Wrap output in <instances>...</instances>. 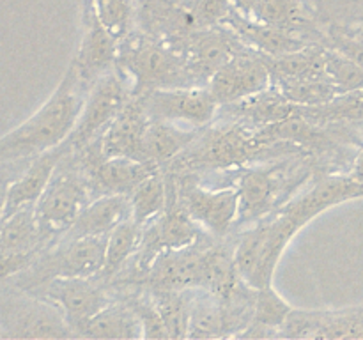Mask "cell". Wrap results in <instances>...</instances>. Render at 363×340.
Wrapping results in <instances>:
<instances>
[{"mask_svg": "<svg viewBox=\"0 0 363 340\" xmlns=\"http://www.w3.org/2000/svg\"><path fill=\"white\" fill-rule=\"evenodd\" d=\"M0 336H2V329H0Z\"/></svg>", "mask_w": 363, "mask_h": 340, "instance_id": "cell-41", "label": "cell"}, {"mask_svg": "<svg viewBox=\"0 0 363 340\" xmlns=\"http://www.w3.org/2000/svg\"><path fill=\"white\" fill-rule=\"evenodd\" d=\"M293 305L287 303L275 285H266L257 289V296H255V308H254V324L262 326L277 332L280 336V328L284 326L286 319L289 317Z\"/></svg>", "mask_w": 363, "mask_h": 340, "instance_id": "cell-33", "label": "cell"}, {"mask_svg": "<svg viewBox=\"0 0 363 340\" xmlns=\"http://www.w3.org/2000/svg\"><path fill=\"white\" fill-rule=\"evenodd\" d=\"M149 123L147 113L144 112L140 99L137 96L124 106L123 112L110 123L94 142L99 156L112 158V156H128V158L140 159V145L145 126Z\"/></svg>", "mask_w": 363, "mask_h": 340, "instance_id": "cell-19", "label": "cell"}, {"mask_svg": "<svg viewBox=\"0 0 363 340\" xmlns=\"http://www.w3.org/2000/svg\"><path fill=\"white\" fill-rule=\"evenodd\" d=\"M55 305L77 336L84 326L116 298L112 285L98 276H59L27 290Z\"/></svg>", "mask_w": 363, "mask_h": 340, "instance_id": "cell-9", "label": "cell"}, {"mask_svg": "<svg viewBox=\"0 0 363 340\" xmlns=\"http://www.w3.org/2000/svg\"><path fill=\"white\" fill-rule=\"evenodd\" d=\"M358 198H363L362 183L353 179L347 172L326 174L319 177L312 186L305 188L303 191L284 202L280 211L301 230L307 223L328 209Z\"/></svg>", "mask_w": 363, "mask_h": 340, "instance_id": "cell-15", "label": "cell"}, {"mask_svg": "<svg viewBox=\"0 0 363 340\" xmlns=\"http://www.w3.org/2000/svg\"><path fill=\"white\" fill-rule=\"evenodd\" d=\"M131 218L130 195L103 193L96 195L78 215L66 236L99 237L108 236L119 223Z\"/></svg>", "mask_w": 363, "mask_h": 340, "instance_id": "cell-22", "label": "cell"}, {"mask_svg": "<svg viewBox=\"0 0 363 340\" xmlns=\"http://www.w3.org/2000/svg\"><path fill=\"white\" fill-rule=\"evenodd\" d=\"M85 94L87 89L69 66L45 105L0 137V159H30L62 144L77 124Z\"/></svg>", "mask_w": 363, "mask_h": 340, "instance_id": "cell-1", "label": "cell"}, {"mask_svg": "<svg viewBox=\"0 0 363 340\" xmlns=\"http://www.w3.org/2000/svg\"><path fill=\"white\" fill-rule=\"evenodd\" d=\"M137 98L151 120H169L197 130L209 126L220 110L208 85L155 89Z\"/></svg>", "mask_w": 363, "mask_h": 340, "instance_id": "cell-11", "label": "cell"}, {"mask_svg": "<svg viewBox=\"0 0 363 340\" xmlns=\"http://www.w3.org/2000/svg\"><path fill=\"white\" fill-rule=\"evenodd\" d=\"M213 236L206 234L202 239L186 248L165 250L155 259L140 285L155 289H201L202 251Z\"/></svg>", "mask_w": 363, "mask_h": 340, "instance_id": "cell-16", "label": "cell"}, {"mask_svg": "<svg viewBox=\"0 0 363 340\" xmlns=\"http://www.w3.org/2000/svg\"><path fill=\"white\" fill-rule=\"evenodd\" d=\"M326 52L319 42L303 46L280 57H266L273 78H323L326 74Z\"/></svg>", "mask_w": 363, "mask_h": 340, "instance_id": "cell-28", "label": "cell"}, {"mask_svg": "<svg viewBox=\"0 0 363 340\" xmlns=\"http://www.w3.org/2000/svg\"><path fill=\"white\" fill-rule=\"evenodd\" d=\"M291 103L298 106H318L340 94L330 76L323 78H273L272 81Z\"/></svg>", "mask_w": 363, "mask_h": 340, "instance_id": "cell-30", "label": "cell"}, {"mask_svg": "<svg viewBox=\"0 0 363 340\" xmlns=\"http://www.w3.org/2000/svg\"><path fill=\"white\" fill-rule=\"evenodd\" d=\"M326 74L332 78L340 92L363 91V67L332 48L326 52Z\"/></svg>", "mask_w": 363, "mask_h": 340, "instance_id": "cell-34", "label": "cell"}, {"mask_svg": "<svg viewBox=\"0 0 363 340\" xmlns=\"http://www.w3.org/2000/svg\"><path fill=\"white\" fill-rule=\"evenodd\" d=\"M298 232L280 209L245 227L233 241L234 261L245 282L255 289L272 285L277 266Z\"/></svg>", "mask_w": 363, "mask_h": 340, "instance_id": "cell-4", "label": "cell"}, {"mask_svg": "<svg viewBox=\"0 0 363 340\" xmlns=\"http://www.w3.org/2000/svg\"><path fill=\"white\" fill-rule=\"evenodd\" d=\"M39 225L35 205H25L9 216L0 218V251L14 255L38 257L48 244H52Z\"/></svg>", "mask_w": 363, "mask_h": 340, "instance_id": "cell-23", "label": "cell"}, {"mask_svg": "<svg viewBox=\"0 0 363 340\" xmlns=\"http://www.w3.org/2000/svg\"><path fill=\"white\" fill-rule=\"evenodd\" d=\"M147 287V285H145ZM152 301L163 319L169 339H186L188 307H190L191 289H155L147 287Z\"/></svg>", "mask_w": 363, "mask_h": 340, "instance_id": "cell-32", "label": "cell"}, {"mask_svg": "<svg viewBox=\"0 0 363 340\" xmlns=\"http://www.w3.org/2000/svg\"><path fill=\"white\" fill-rule=\"evenodd\" d=\"M131 218L144 229L145 225L158 218L169 204V176L165 170L142 181L130 193Z\"/></svg>", "mask_w": 363, "mask_h": 340, "instance_id": "cell-29", "label": "cell"}, {"mask_svg": "<svg viewBox=\"0 0 363 340\" xmlns=\"http://www.w3.org/2000/svg\"><path fill=\"white\" fill-rule=\"evenodd\" d=\"M117 66L133 84V96H142L155 89L195 85L183 53L140 28L121 41Z\"/></svg>", "mask_w": 363, "mask_h": 340, "instance_id": "cell-3", "label": "cell"}, {"mask_svg": "<svg viewBox=\"0 0 363 340\" xmlns=\"http://www.w3.org/2000/svg\"><path fill=\"white\" fill-rule=\"evenodd\" d=\"M351 30H353V32H357L358 35H362V38H363V20L360 21V23L357 25V27H354V28H351Z\"/></svg>", "mask_w": 363, "mask_h": 340, "instance_id": "cell-40", "label": "cell"}, {"mask_svg": "<svg viewBox=\"0 0 363 340\" xmlns=\"http://www.w3.org/2000/svg\"><path fill=\"white\" fill-rule=\"evenodd\" d=\"M234 9L250 20L294 32L301 38H305L303 34H308L311 39L312 35H319L315 14L307 0H234ZM319 38L325 41L323 35Z\"/></svg>", "mask_w": 363, "mask_h": 340, "instance_id": "cell-18", "label": "cell"}, {"mask_svg": "<svg viewBox=\"0 0 363 340\" xmlns=\"http://www.w3.org/2000/svg\"><path fill=\"white\" fill-rule=\"evenodd\" d=\"M179 2L183 4V6L186 7L188 11H194L195 6H197V4H199V0H179Z\"/></svg>", "mask_w": 363, "mask_h": 340, "instance_id": "cell-39", "label": "cell"}, {"mask_svg": "<svg viewBox=\"0 0 363 340\" xmlns=\"http://www.w3.org/2000/svg\"><path fill=\"white\" fill-rule=\"evenodd\" d=\"M250 124L234 119L229 124H209L199 130L195 140L167 165V170L181 174L197 172H225L240 169L254 156L261 154L268 145L257 135V130H250Z\"/></svg>", "mask_w": 363, "mask_h": 340, "instance_id": "cell-2", "label": "cell"}, {"mask_svg": "<svg viewBox=\"0 0 363 340\" xmlns=\"http://www.w3.org/2000/svg\"><path fill=\"white\" fill-rule=\"evenodd\" d=\"M94 198L91 183L80 162L67 149L60 159L52 181L35 202L39 225L50 241H55L69 230L82 209Z\"/></svg>", "mask_w": 363, "mask_h": 340, "instance_id": "cell-5", "label": "cell"}, {"mask_svg": "<svg viewBox=\"0 0 363 340\" xmlns=\"http://www.w3.org/2000/svg\"><path fill=\"white\" fill-rule=\"evenodd\" d=\"M287 339H363V301L342 308H293L280 328Z\"/></svg>", "mask_w": 363, "mask_h": 340, "instance_id": "cell-14", "label": "cell"}, {"mask_svg": "<svg viewBox=\"0 0 363 340\" xmlns=\"http://www.w3.org/2000/svg\"><path fill=\"white\" fill-rule=\"evenodd\" d=\"M179 198L195 222L216 239L229 237L240 218V193L236 184L206 188L191 174H174Z\"/></svg>", "mask_w": 363, "mask_h": 340, "instance_id": "cell-10", "label": "cell"}, {"mask_svg": "<svg viewBox=\"0 0 363 340\" xmlns=\"http://www.w3.org/2000/svg\"><path fill=\"white\" fill-rule=\"evenodd\" d=\"M30 159H0V216H2L11 186L16 177L23 172Z\"/></svg>", "mask_w": 363, "mask_h": 340, "instance_id": "cell-37", "label": "cell"}, {"mask_svg": "<svg viewBox=\"0 0 363 340\" xmlns=\"http://www.w3.org/2000/svg\"><path fill=\"white\" fill-rule=\"evenodd\" d=\"M121 41L113 38L106 28L98 23L91 11L85 9V32L82 38L77 55L69 66L77 73L78 80L87 89L117 66Z\"/></svg>", "mask_w": 363, "mask_h": 340, "instance_id": "cell-17", "label": "cell"}, {"mask_svg": "<svg viewBox=\"0 0 363 340\" xmlns=\"http://www.w3.org/2000/svg\"><path fill=\"white\" fill-rule=\"evenodd\" d=\"M222 336H227L222 300L206 289H191L186 339H222Z\"/></svg>", "mask_w": 363, "mask_h": 340, "instance_id": "cell-27", "label": "cell"}, {"mask_svg": "<svg viewBox=\"0 0 363 340\" xmlns=\"http://www.w3.org/2000/svg\"><path fill=\"white\" fill-rule=\"evenodd\" d=\"M142 230L144 229L133 218H128L106 236L105 261L98 275L101 282L112 283L113 280L119 278L121 273L126 271L140 248Z\"/></svg>", "mask_w": 363, "mask_h": 340, "instance_id": "cell-26", "label": "cell"}, {"mask_svg": "<svg viewBox=\"0 0 363 340\" xmlns=\"http://www.w3.org/2000/svg\"><path fill=\"white\" fill-rule=\"evenodd\" d=\"M272 81L266 57L245 46L213 74L208 89L222 108L266 91Z\"/></svg>", "mask_w": 363, "mask_h": 340, "instance_id": "cell-13", "label": "cell"}, {"mask_svg": "<svg viewBox=\"0 0 363 340\" xmlns=\"http://www.w3.org/2000/svg\"><path fill=\"white\" fill-rule=\"evenodd\" d=\"M197 133V128L169 123V120L149 119L142 137L140 159L155 163L163 169L195 140Z\"/></svg>", "mask_w": 363, "mask_h": 340, "instance_id": "cell-24", "label": "cell"}, {"mask_svg": "<svg viewBox=\"0 0 363 340\" xmlns=\"http://www.w3.org/2000/svg\"><path fill=\"white\" fill-rule=\"evenodd\" d=\"M347 174H350L353 179H357L358 183L363 184V145L358 149L357 154L353 156V159H351V165H350V170H347Z\"/></svg>", "mask_w": 363, "mask_h": 340, "instance_id": "cell-38", "label": "cell"}, {"mask_svg": "<svg viewBox=\"0 0 363 340\" xmlns=\"http://www.w3.org/2000/svg\"><path fill=\"white\" fill-rule=\"evenodd\" d=\"M0 329L9 339L77 336L55 305L16 287L0 293Z\"/></svg>", "mask_w": 363, "mask_h": 340, "instance_id": "cell-8", "label": "cell"}, {"mask_svg": "<svg viewBox=\"0 0 363 340\" xmlns=\"http://www.w3.org/2000/svg\"><path fill=\"white\" fill-rule=\"evenodd\" d=\"M84 339H144L142 324L130 301L119 294L80 332Z\"/></svg>", "mask_w": 363, "mask_h": 340, "instance_id": "cell-25", "label": "cell"}, {"mask_svg": "<svg viewBox=\"0 0 363 340\" xmlns=\"http://www.w3.org/2000/svg\"><path fill=\"white\" fill-rule=\"evenodd\" d=\"M234 9V0H199L194 14L195 27H213L222 25L230 11Z\"/></svg>", "mask_w": 363, "mask_h": 340, "instance_id": "cell-36", "label": "cell"}, {"mask_svg": "<svg viewBox=\"0 0 363 340\" xmlns=\"http://www.w3.org/2000/svg\"><path fill=\"white\" fill-rule=\"evenodd\" d=\"M308 170L298 162H282L280 165L236 169V184L240 193V218L236 227L250 225L255 220L279 209L307 179Z\"/></svg>", "mask_w": 363, "mask_h": 340, "instance_id": "cell-6", "label": "cell"}, {"mask_svg": "<svg viewBox=\"0 0 363 340\" xmlns=\"http://www.w3.org/2000/svg\"><path fill=\"white\" fill-rule=\"evenodd\" d=\"M222 25L233 28L245 46L264 57L286 55V53L296 52L303 46L312 45L311 41L294 34V32L284 30V28L273 27V25L259 23V21L243 16L236 9L230 11V14Z\"/></svg>", "mask_w": 363, "mask_h": 340, "instance_id": "cell-20", "label": "cell"}, {"mask_svg": "<svg viewBox=\"0 0 363 340\" xmlns=\"http://www.w3.org/2000/svg\"><path fill=\"white\" fill-rule=\"evenodd\" d=\"M87 11L119 41L138 28L137 0H89Z\"/></svg>", "mask_w": 363, "mask_h": 340, "instance_id": "cell-31", "label": "cell"}, {"mask_svg": "<svg viewBox=\"0 0 363 340\" xmlns=\"http://www.w3.org/2000/svg\"><path fill=\"white\" fill-rule=\"evenodd\" d=\"M67 152L66 142H62L57 147L50 149V151L41 152L35 158L28 162L23 172L16 177V181L11 186L9 193H7L6 205L0 218L9 216L11 212L18 211V209L25 208V205H32L38 202L43 191L46 190L48 183L52 181L53 174H55L57 166H59L60 159Z\"/></svg>", "mask_w": 363, "mask_h": 340, "instance_id": "cell-21", "label": "cell"}, {"mask_svg": "<svg viewBox=\"0 0 363 340\" xmlns=\"http://www.w3.org/2000/svg\"><path fill=\"white\" fill-rule=\"evenodd\" d=\"M172 46L183 53L195 85H208L213 74L245 48L236 32L227 25L195 27L183 39L172 42Z\"/></svg>", "mask_w": 363, "mask_h": 340, "instance_id": "cell-12", "label": "cell"}, {"mask_svg": "<svg viewBox=\"0 0 363 340\" xmlns=\"http://www.w3.org/2000/svg\"><path fill=\"white\" fill-rule=\"evenodd\" d=\"M131 98L133 84L119 66L99 76L89 87L77 124L69 137L64 140L67 149L74 152L94 144L110 123L123 112Z\"/></svg>", "mask_w": 363, "mask_h": 340, "instance_id": "cell-7", "label": "cell"}, {"mask_svg": "<svg viewBox=\"0 0 363 340\" xmlns=\"http://www.w3.org/2000/svg\"><path fill=\"white\" fill-rule=\"evenodd\" d=\"M325 46L335 50L337 53L363 67V38L347 27L332 25L325 32Z\"/></svg>", "mask_w": 363, "mask_h": 340, "instance_id": "cell-35", "label": "cell"}]
</instances>
